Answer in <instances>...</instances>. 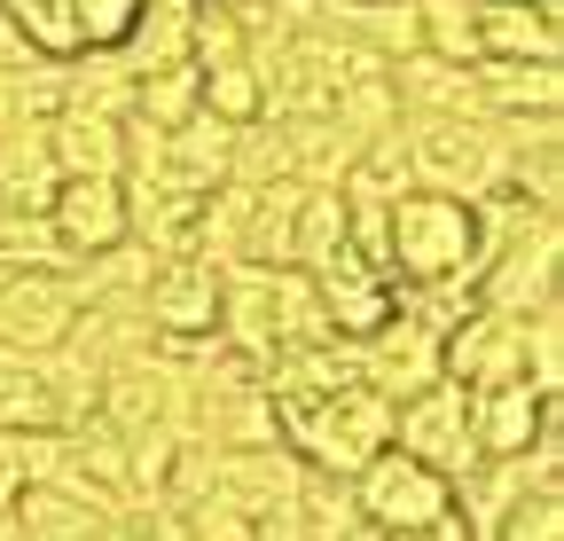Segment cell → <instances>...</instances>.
<instances>
[{
	"label": "cell",
	"mask_w": 564,
	"mask_h": 541,
	"mask_svg": "<svg viewBox=\"0 0 564 541\" xmlns=\"http://www.w3.org/2000/svg\"><path fill=\"white\" fill-rule=\"evenodd\" d=\"M274 447L299 470L322 479H352L369 455L392 447V400H377L369 385H337V392H282L274 400Z\"/></svg>",
	"instance_id": "obj_1"
},
{
	"label": "cell",
	"mask_w": 564,
	"mask_h": 541,
	"mask_svg": "<svg viewBox=\"0 0 564 541\" xmlns=\"http://www.w3.org/2000/svg\"><path fill=\"white\" fill-rule=\"evenodd\" d=\"M400 165L408 188L455 196V205H486L510 188V133L502 118H432V110H400Z\"/></svg>",
	"instance_id": "obj_2"
},
{
	"label": "cell",
	"mask_w": 564,
	"mask_h": 541,
	"mask_svg": "<svg viewBox=\"0 0 564 541\" xmlns=\"http://www.w3.org/2000/svg\"><path fill=\"white\" fill-rule=\"evenodd\" d=\"M478 205L432 188H400L384 213V275L392 291H432V283H478Z\"/></svg>",
	"instance_id": "obj_3"
},
{
	"label": "cell",
	"mask_w": 564,
	"mask_h": 541,
	"mask_svg": "<svg viewBox=\"0 0 564 541\" xmlns=\"http://www.w3.org/2000/svg\"><path fill=\"white\" fill-rule=\"evenodd\" d=\"M352 510H361V526H377L384 541H408V533H432L455 510V479H440L432 463L384 447V455H369L352 470Z\"/></svg>",
	"instance_id": "obj_4"
},
{
	"label": "cell",
	"mask_w": 564,
	"mask_h": 541,
	"mask_svg": "<svg viewBox=\"0 0 564 541\" xmlns=\"http://www.w3.org/2000/svg\"><path fill=\"white\" fill-rule=\"evenodd\" d=\"M564 275V220L556 213H533L502 251H494L486 267H478V283H470V299L478 306H494V314H541V306H556V283Z\"/></svg>",
	"instance_id": "obj_5"
},
{
	"label": "cell",
	"mask_w": 564,
	"mask_h": 541,
	"mask_svg": "<svg viewBox=\"0 0 564 541\" xmlns=\"http://www.w3.org/2000/svg\"><path fill=\"white\" fill-rule=\"evenodd\" d=\"M141 322L158 329V354H181L196 337H212V322H220V267L196 251L158 259L150 283H141Z\"/></svg>",
	"instance_id": "obj_6"
},
{
	"label": "cell",
	"mask_w": 564,
	"mask_h": 541,
	"mask_svg": "<svg viewBox=\"0 0 564 541\" xmlns=\"http://www.w3.org/2000/svg\"><path fill=\"white\" fill-rule=\"evenodd\" d=\"M70 322H79V291H70L63 267H17L0 283V354L40 361L70 337Z\"/></svg>",
	"instance_id": "obj_7"
},
{
	"label": "cell",
	"mask_w": 564,
	"mask_h": 541,
	"mask_svg": "<svg viewBox=\"0 0 564 541\" xmlns=\"http://www.w3.org/2000/svg\"><path fill=\"white\" fill-rule=\"evenodd\" d=\"M392 447L415 455V463H432L440 479H463V470L478 463V447H470V392L447 385V377L408 392L392 409Z\"/></svg>",
	"instance_id": "obj_8"
},
{
	"label": "cell",
	"mask_w": 564,
	"mask_h": 541,
	"mask_svg": "<svg viewBox=\"0 0 564 541\" xmlns=\"http://www.w3.org/2000/svg\"><path fill=\"white\" fill-rule=\"evenodd\" d=\"M440 377L463 385V392H486V385L525 377V322L518 314H494V306H470L440 337Z\"/></svg>",
	"instance_id": "obj_9"
},
{
	"label": "cell",
	"mask_w": 564,
	"mask_h": 541,
	"mask_svg": "<svg viewBox=\"0 0 564 541\" xmlns=\"http://www.w3.org/2000/svg\"><path fill=\"white\" fill-rule=\"evenodd\" d=\"M40 220H47L63 267L102 259V251L126 244V181H55V196H47Z\"/></svg>",
	"instance_id": "obj_10"
},
{
	"label": "cell",
	"mask_w": 564,
	"mask_h": 541,
	"mask_svg": "<svg viewBox=\"0 0 564 541\" xmlns=\"http://www.w3.org/2000/svg\"><path fill=\"white\" fill-rule=\"evenodd\" d=\"M352 361H361V385H369L377 400H392V409H400L408 392L440 385V329H423L415 314H392L384 329L352 337Z\"/></svg>",
	"instance_id": "obj_11"
},
{
	"label": "cell",
	"mask_w": 564,
	"mask_h": 541,
	"mask_svg": "<svg viewBox=\"0 0 564 541\" xmlns=\"http://www.w3.org/2000/svg\"><path fill=\"white\" fill-rule=\"evenodd\" d=\"M541 416H549V400L525 385V377H510V385H486V392H470V447H478V463H502V455H525L533 440H541Z\"/></svg>",
	"instance_id": "obj_12"
},
{
	"label": "cell",
	"mask_w": 564,
	"mask_h": 541,
	"mask_svg": "<svg viewBox=\"0 0 564 541\" xmlns=\"http://www.w3.org/2000/svg\"><path fill=\"white\" fill-rule=\"evenodd\" d=\"M55 150H47V118H17L0 133V213L17 220H40L47 196H55Z\"/></svg>",
	"instance_id": "obj_13"
},
{
	"label": "cell",
	"mask_w": 564,
	"mask_h": 541,
	"mask_svg": "<svg viewBox=\"0 0 564 541\" xmlns=\"http://www.w3.org/2000/svg\"><path fill=\"white\" fill-rule=\"evenodd\" d=\"M47 150H55L63 181H126V118L55 110L47 118Z\"/></svg>",
	"instance_id": "obj_14"
},
{
	"label": "cell",
	"mask_w": 564,
	"mask_h": 541,
	"mask_svg": "<svg viewBox=\"0 0 564 541\" xmlns=\"http://www.w3.org/2000/svg\"><path fill=\"white\" fill-rule=\"evenodd\" d=\"M478 63H564V32L533 0H478Z\"/></svg>",
	"instance_id": "obj_15"
},
{
	"label": "cell",
	"mask_w": 564,
	"mask_h": 541,
	"mask_svg": "<svg viewBox=\"0 0 564 541\" xmlns=\"http://www.w3.org/2000/svg\"><path fill=\"white\" fill-rule=\"evenodd\" d=\"M299 196H306V181H243V228H236L243 267H291Z\"/></svg>",
	"instance_id": "obj_16"
},
{
	"label": "cell",
	"mask_w": 564,
	"mask_h": 541,
	"mask_svg": "<svg viewBox=\"0 0 564 541\" xmlns=\"http://www.w3.org/2000/svg\"><path fill=\"white\" fill-rule=\"evenodd\" d=\"M478 110L486 118H556L564 63H478Z\"/></svg>",
	"instance_id": "obj_17"
},
{
	"label": "cell",
	"mask_w": 564,
	"mask_h": 541,
	"mask_svg": "<svg viewBox=\"0 0 564 541\" xmlns=\"http://www.w3.org/2000/svg\"><path fill=\"white\" fill-rule=\"evenodd\" d=\"M345 259H352L345 196L337 188H306L299 196V220H291V267H299V275H337Z\"/></svg>",
	"instance_id": "obj_18"
},
{
	"label": "cell",
	"mask_w": 564,
	"mask_h": 541,
	"mask_svg": "<svg viewBox=\"0 0 564 541\" xmlns=\"http://www.w3.org/2000/svg\"><path fill=\"white\" fill-rule=\"evenodd\" d=\"M63 110H87V118H126L133 110V63L110 47H79L63 63Z\"/></svg>",
	"instance_id": "obj_19"
},
{
	"label": "cell",
	"mask_w": 564,
	"mask_h": 541,
	"mask_svg": "<svg viewBox=\"0 0 564 541\" xmlns=\"http://www.w3.org/2000/svg\"><path fill=\"white\" fill-rule=\"evenodd\" d=\"M188 32H196V0H141L118 55L133 63V79L165 72V63H188Z\"/></svg>",
	"instance_id": "obj_20"
},
{
	"label": "cell",
	"mask_w": 564,
	"mask_h": 541,
	"mask_svg": "<svg viewBox=\"0 0 564 541\" xmlns=\"http://www.w3.org/2000/svg\"><path fill=\"white\" fill-rule=\"evenodd\" d=\"M196 102L228 126H259L267 118V87H259V63L251 47L243 55H220V63H196Z\"/></svg>",
	"instance_id": "obj_21"
},
{
	"label": "cell",
	"mask_w": 564,
	"mask_h": 541,
	"mask_svg": "<svg viewBox=\"0 0 564 541\" xmlns=\"http://www.w3.org/2000/svg\"><path fill=\"white\" fill-rule=\"evenodd\" d=\"M204 102H196V63H165V72H141L133 79V126H150V133H173V126H188Z\"/></svg>",
	"instance_id": "obj_22"
},
{
	"label": "cell",
	"mask_w": 564,
	"mask_h": 541,
	"mask_svg": "<svg viewBox=\"0 0 564 541\" xmlns=\"http://www.w3.org/2000/svg\"><path fill=\"white\" fill-rule=\"evenodd\" d=\"M415 9V47L440 63H478V0H408Z\"/></svg>",
	"instance_id": "obj_23"
},
{
	"label": "cell",
	"mask_w": 564,
	"mask_h": 541,
	"mask_svg": "<svg viewBox=\"0 0 564 541\" xmlns=\"http://www.w3.org/2000/svg\"><path fill=\"white\" fill-rule=\"evenodd\" d=\"M9 9V24L24 32V47L40 63H70L79 55V24H70V0H0Z\"/></svg>",
	"instance_id": "obj_24"
},
{
	"label": "cell",
	"mask_w": 564,
	"mask_h": 541,
	"mask_svg": "<svg viewBox=\"0 0 564 541\" xmlns=\"http://www.w3.org/2000/svg\"><path fill=\"white\" fill-rule=\"evenodd\" d=\"M525 385H533L541 400L564 392V314H556V306L525 314Z\"/></svg>",
	"instance_id": "obj_25"
},
{
	"label": "cell",
	"mask_w": 564,
	"mask_h": 541,
	"mask_svg": "<svg viewBox=\"0 0 564 541\" xmlns=\"http://www.w3.org/2000/svg\"><path fill=\"white\" fill-rule=\"evenodd\" d=\"M556 526H564V495H541V487H533V495H518V502L502 510V526H494L486 541H564Z\"/></svg>",
	"instance_id": "obj_26"
},
{
	"label": "cell",
	"mask_w": 564,
	"mask_h": 541,
	"mask_svg": "<svg viewBox=\"0 0 564 541\" xmlns=\"http://www.w3.org/2000/svg\"><path fill=\"white\" fill-rule=\"evenodd\" d=\"M133 9L141 0H70V24H79V47H126V32H133Z\"/></svg>",
	"instance_id": "obj_27"
},
{
	"label": "cell",
	"mask_w": 564,
	"mask_h": 541,
	"mask_svg": "<svg viewBox=\"0 0 564 541\" xmlns=\"http://www.w3.org/2000/svg\"><path fill=\"white\" fill-rule=\"evenodd\" d=\"M17 440H24V432H0V510L24 495V455H17Z\"/></svg>",
	"instance_id": "obj_28"
},
{
	"label": "cell",
	"mask_w": 564,
	"mask_h": 541,
	"mask_svg": "<svg viewBox=\"0 0 564 541\" xmlns=\"http://www.w3.org/2000/svg\"><path fill=\"white\" fill-rule=\"evenodd\" d=\"M0 541H32V533L17 526V502H9V510H0Z\"/></svg>",
	"instance_id": "obj_29"
},
{
	"label": "cell",
	"mask_w": 564,
	"mask_h": 541,
	"mask_svg": "<svg viewBox=\"0 0 564 541\" xmlns=\"http://www.w3.org/2000/svg\"><path fill=\"white\" fill-rule=\"evenodd\" d=\"M533 9H541V17H564V0H533Z\"/></svg>",
	"instance_id": "obj_30"
}]
</instances>
